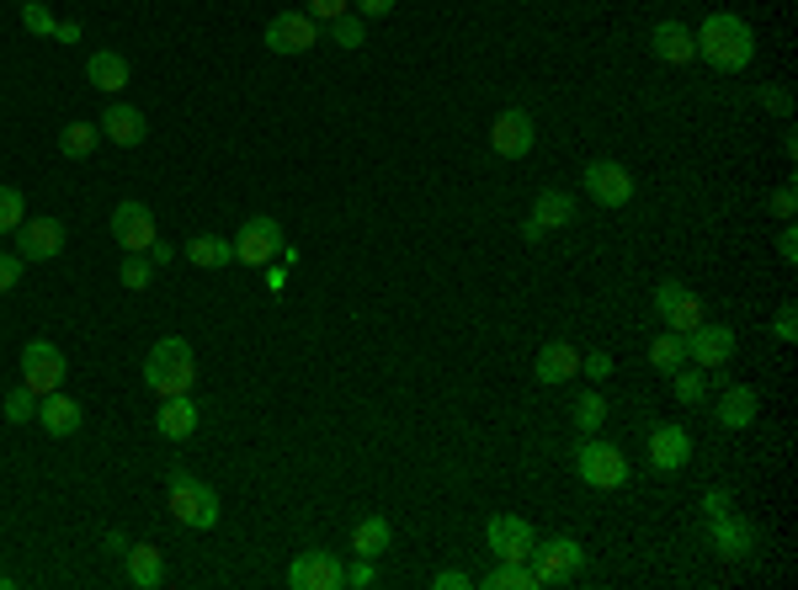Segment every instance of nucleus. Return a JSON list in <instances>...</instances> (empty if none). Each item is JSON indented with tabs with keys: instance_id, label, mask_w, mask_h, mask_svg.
I'll list each match as a JSON object with an SVG mask.
<instances>
[{
	"instance_id": "obj_1",
	"label": "nucleus",
	"mask_w": 798,
	"mask_h": 590,
	"mask_svg": "<svg viewBox=\"0 0 798 590\" xmlns=\"http://www.w3.org/2000/svg\"><path fill=\"white\" fill-rule=\"evenodd\" d=\"M693 43L713 70H745V65L756 59V33H751L740 16H729V11H713V16L693 33Z\"/></svg>"
},
{
	"instance_id": "obj_2",
	"label": "nucleus",
	"mask_w": 798,
	"mask_h": 590,
	"mask_svg": "<svg viewBox=\"0 0 798 590\" xmlns=\"http://www.w3.org/2000/svg\"><path fill=\"white\" fill-rule=\"evenodd\" d=\"M144 383H149L160 399H171V394H192V383H198V356H192V347H187L181 336L155 341L149 356H144Z\"/></svg>"
},
{
	"instance_id": "obj_3",
	"label": "nucleus",
	"mask_w": 798,
	"mask_h": 590,
	"mask_svg": "<svg viewBox=\"0 0 798 590\" xmlns=\"http://www.w3.org/2000/svg\"><path fill=\"white\" fill-rule=\"evenodd\" d=\"M575 474H581V485H591V489H623L628 485V457H623V447L586 436L581 452H575Z\"/></svg>"
},
{
	"instance_id": "obj_4",
	"label": "nucleus",
	"mask_w": 798,
	"mask_h": 590,
	"mask_svg": "<svg viewBox=\"0 0 798 590\" xmlns=\"http://www.w3.org/2000/svg\"><path fill=\"white\" fill-rule=\"evenodd\" d=\"M171 517L192 532H209V526H218V495L192 474H171Z\"/></svg>"
},
{
	"instance_id": "obj_5",
	"label": "nucleus",
	"mask_w": 798,
	"mask_h": 590,
	"mask_svg": "<svg viewBox=\"0 0 798 590\" xmlns=\"http://www.w3.org/2000/svg\"><path fill=\"white\" fill-rule=\"evenodd\" d=\"M282 245H288V235H282L278 218L272 213H256V218H245L240 235H235V261H245V266H272L282 256Z\"/></svg>"
},
{
	"instance_id": "obj_6",
	"label": "nucleus",
	"mask_w": 798,
	"mask_h": 590,
	"mask_svg": "<svg viewBox=\"0 0 798 590\" xmlns=\"http://www.w3.org/2000/svg\"><path fill=\"white\" fill-rule=\"evenodd\" d=\"M532 558H538V586H564V580H575L581 569H586V548L575 543V537H543V543H532Z\"/></svg>"
},
{
	"instance_id": "obj_7",
	"label": "nucleus",
	"mask_w": 798,
	"mask_h": 590,
	"mask_svg": "<svg viewBox=\"0 0 798 590\" xmlns=\"http://www.w3.org/2000/svg\"><path fill=\"white\" fill-rule=\"evenodd\" d=\"M22 383L33 388L37 399L54 394V388L65 383V351L54 347V341H27V347H22Z\"/></svg>"
},
{
	"instance_id": "obj_8",
	"label": "nucleus",
	"mask_w": 798,
	"mask_h": 590,
	"mask_svg": "<svg viewBox=\"0 0 798 590\" xmlns=\"http://www.w3.org/2000/svg\"><path fill=\"white\" fill-rule=\"evenodd\" d=\"M314 43H319V22L310 11H278L267 22V48L272 54H310Z\"/></svg>"
},
{
	"instance_id": "obj_9",
	"label": "nucleus",
	"mask_w": 798,
	"mask_h": 590,
	"mask_svg": "<svg viewBox=\"0 0 798 590\" xmlns=\"http://www.w3.org/2000/svg\"><path fill=\"white\" fill-rule=\"evenodd\" d=\"M288 586H293V590H341V586H347V569H341V558H336V554L310 548V554L293 558Z\"/></svg>"
},
{
	"instance_id": "obj_10",
	"label": "nucleus",
	"mask_w": 798,
	"mask_h": 590,
	"mask_svg": "<svg viewBox=\"0 0 798 590\" xmlns=\"http://www.w3.org/2000/svg\"><path fill=\"white\" fill-rule=\"evenodd\" d=\"M485 543H490V554L501 558V564H527V558H532V543H538V532H532L521 517H490Z\"/></svg>"
},
{
	"instance_id": "obj_11",
	"label": "nucleus",
	"mask_w": 798,
	"mask_h": 590,
	"mask_svg": "<svg viewBox=\"0 0 798 590\" xmlns=\"http://www.w3.org/2000/svg\"><path fill=\"white\" fill-rule=\"evenodd\" d=\"M586 192L602 203V208H628V203H633V175H628L618 160H591Z\"/></svg>"
},
{
	"instance_id": "obj_12",
	"label": "nucleus",
	"mask_w": 798,
	"mask_h": 590,
	"mask_svg": "<svg viewBox=\"0 0 798 590\" xmlns=\"http://www.w3.org/2000/svg\"><path fill=\"white\" fill-rule=\"evenodd\" d=\"M655 314L676 330V336H687V330H697L703 325V298L697 293H687L682 282H660L655 287Z\"/></svg>"
},
{
	"instance_id": "obj_13",
	"label": "nucleus",
	"mask_w": 798,
	"mask_h": 590,
	"mask_svg": "<svg viewBox=\"0 0 798 590\" xmlns=\"http://www.w3.org/2000/svg\"><path fill=\"white\" fill-rule=\"evenodd\" d=\"M682 347H687V362H697V367H724L729 356H734V330L729 325H697V330H687L682 336Z\"/></svg>"
},
{
	"instance_id": "obj_14",
	"label": "nucleus",
	"mask_w": 798,
	"mask_h": 590,
	"mask_svg": "<svg viewBox=\"0 0 798 590\" xmlns=\"http://www.w3.org/2000/svg\"><path fill=\"white\" fill-rule=\"evenodd\" d=\"M687 457H693V436L682 426H671V420L650 426V468L655 474H682Z\"/></svg>"
},
{
	"instance_id": "obj_15",
	"label": "nucleus",
	"mask_w": 798,
	"mask_h": 590,
	"mask_svg": "<svg viewBox=\"0 0 798 590\" xmlns=\"http://www.w3.org/2000/svg\"><path fill=\"white\" fill-rule=\"evenodd\" d=\"M65 250V224L59 218H22L16 229V256L22 261H54Z\"/></svg>"
},
{
	"instance_id": "obj_16",
	"label": "nucleus",
	"mask_w": 798,
	"mask_h": 590,
	"mask_svg": "<svg viewBox=\"0 0 798 590\" xmlns=\"http://www.w3.org/2000/svg\"><path fill=\"white\" fill-rule=\"evenodd\" d=\"M112 240L123 245V250H149L155 245V213L144 208V203H117L112 208Z\"/></svg>"
},
{
	"instance_id": "obj_17",
	"label": "nucleus",
	"mask_w": 798,
	"mask_h": 590,
	"mask_svg": "<svg viewBox=\"0 0 798 590\" xmlns=\"http://www.w3.org/2000/svg\"><path fill=\"white\" fill-rule=\"evenodd\" d=\"M490 149L495 155H506V160H521L527 149H532V117L512 106V112H501L495 123H490Z\"/></svg>"
},
{
	"instance_id": "obj_18",
	"label": "nucleus",
	"mask_w": 798,
	"mask_h": 590,
	"mask_svg": "<svg viewBox=\"0 0 798 590\" xmlns=\"http://www.w3.org/2000/svg\"><path fill=\"white\" fill-rule=\"evenodd\" d=\"M102 139L123 144V149H134V144L149 139V123H144V112H139V106L112 102V106L102 112Z\"/></svg>"
},
{
	"instance_id": "obj_19",
	"label": "nucleus",
	"mask_w": 798,
	"mask_h": 590,
	"mask_svg": "<svg viewBox=\"0 0 798 590\" xmlns=\"http://www.w3.org/2000/svg\"><path fill=\"white\" fill-rule=\"evenodd\" d=\"M80 420H86V410L75 405L70 394H59V388L37 399V426H43L48 436H75V431H80Z\"/></svg>"
},
{
	"instance_id": "obj_20",
	"label": "nucleus",
	"mask_w": 798,
	"mask_h": 590,
	"mask_svg": "<svg viewBox=\"0 0 798 590\" xmlns=\"http://www.w3.org/2000/svg\"><path fill=\"white\" fill-rule=\"evenodd\" d=\"M756 410H762V394L751 383H729L724 399H719V426L724 431H745V426H756Z\"/></svg>"
},
{
	"instance_id": "obj_21",
	"label": "nucleus",
	"mask_w": 798,
	"mask_h": 590,
	"mask_svg": "<svg viewBox=\"0 0 798 590\" xmlns=\"http://www.w3.org/2000/svg\"><path fill=\"white\" fill-rule=\"evenodd\" d=\"M650 54H655L660 65H687V59H697L693 27H682V22H660L655 33H650Z\"/></svg>"
},
{
	"instance_id": "obj_22",
	"label": "nucleus",
	"mask_w": 798,
	"mask_h": 590,
	"mask_svg": "<svg viewBox=\"0 0 798 590\" xmlns=\"http://www.w3.org/2000/svg\"><path fill=\"white\" fill-rule=\"evenodd\" d=\"M198 420H203V410L192 405V394H171V399L160 405L155 426H160V436H171V442H187V436L198 431Z\"/></svg>"
},
{
	"instance_id": "obj_23",
	"label": "nucleus",
	"mask_w": 798,
	"mask_h": 590,
	"mask_svg": "<svg viewBox=\"0 0 798 590\" xmlns=\"http://www.w3.org/2000/svg\"><path fill=\"white\" fill-rule=\"evenodd\" d=\"M575 373H581V351L570 341H549L538 351V383H570Z\"/></svg>"
},
{
	"instance_id": "obj_24",
	"label": "nucleus",
	"mask_w": 798,
	"mask_h": 590,
	"mask_svg": "<svg viewBox=\"0 0 798 590\" xmlns=\"http://www.w3.org/2000/svg\"><path fill=\"white\" fill-rule=\"evenodd\" d=\"M128 586H139V590H160V586H166V554H160L155 543L128 548Z\"/></svg>"
},
{
	"instance_id": "obj_25",
	"label": "nucleus",
	"mask_w": 798,
	"mask_h": 590,
	"mask_svg": "<svg viewBox=\"0 0 798 590\" xmlns=\"http://www.w3.org/2000/svg\"><path fill=\"white\" fill-rule=\"evenodd\" d=\"M532 224H538L543 235H549V229H570V224H575V197H570V192H554V186L538 192V203H532Z\"/></svg>"
},
{
	"instance_id": "obj_26",
	"label": "nucleus",
	"mask_w": 798,
	"mask_h": 590,
	"mask_svg": "<svg viewBox=\"0 0 798 590\" xmlns=\"http://www.w3.org/2000/svg\"><path fill=\"white\" fill-rule=\"evenodd\" d=\"M86 75H91V86H97V91H106V97H112V91H123V86H128V59H123V54H112V48H97V54L86 59Z\"/></svg>"
},
{
	"instance_id": "obj_27",
	"label": "nucleus",
	"mask_w": 798,
	"mask_h": 590,
	"mask_svg": "<svg viewBox=\"0 0 798 590\" xmlns=\"http://www.w3.org/2000/svg\"><path fill=\"white\" fill-rule=\"evenodd\" d=\"M389 543H394V526L383 517H362L351 526V554L357 558H383L389 554Z\"/></svg>"
},
{
	"instance_id": "obj_28",
	"label": "nucleus",
	"mask_w": 798,
	"mask_h": 590,
	"mask_svg": "<svg viewBox=\"0 0 798 590\" xmlns=\"http://www.w3.org/2000/svg\"><path fill=\"white\" fill-rule=\"evenodd\" d=\"M719 526H713V543H719V554L724 558H745V554H756V526L751 521H734L724 511V517H713Z\"/></svg>"
},
{
	"instance_id": "obj_29",
	"label": "nucleus",
	"mask_w": 798,
	"mask_h": 590,
	"mask_svg": "<svg viewBox=\"0 0 798 590\" xmlns=\"http://www.w3.org/2000/svg\"><path fill=\"white\" fill-rule=\"evenodd\" d=\"M97 144H102V123H65L59 128V155L65 160H86Z\"/></svg>"
},
{
	"instance_id": "obj_30",
	"label": "nucleus",
	"mask_w": 798,
	"mask_h": 590,
	"mask_svg": "<svg viewBox=\"0 0 798 590\" xmlns=\"http://www.w3.org/2000/svg\"><path fill=\"white\" fill-rule=\"evenodd\" d=\"M187 261H192V266H213V272H218V266H229V261H235V240L198 235V240L187 245Z\"/></svg>"
},
{
	"instance_id": "obj_31",
	"label": "nucleus",
	"mask_w": 798,
	"mask_h": 590,
	"mask_svg": "<svg viewBox=\"0 0 798 590\" xmlns=\"http://www.w3.org/2000/svg\"><path fill=\"white\" fill-rule=\"evenodd\" d=\"M682 362H687V347H682V336H676V330H665L660 341H650V367H655V373H665V378H671Z\"/></svg>"
},
{
	"instance_id": "obj_32",
	"label": "nucleus",
	"mask_w": 798,
	"mask_h": 590,
	"mask_svg": "<svg viewBox=\"0 0 798 590\" xmlns=\"http://www.w3.org/2000/svg\"><path fill=\"white\" fill-rule=\"evenodd\" d=\"M671 394H676V399H682V405H703V399H708V373H703V367H676V373H671Z\"/></svg>"
},
{
	"instance_id": "obj_33",
	"label": "nucleus",
	"mask_w": 798,
	"mask_h": 590,
	"mask_svg": "<svg viewBox=\"0 0 798 590\" xmlns=\"http://www.w3.org/2000/svg\"><path fill=\"white\" fill-rule=\"evenodd\" d=\"M570 420L586 431V436H596V426L607 420V399L596 394V388H586V394H575V405H570Z\"/></svg>"
},
{
	"instance_id": "obj_34",
	"label": "nucleus",
	"mask_w": 798,
	"mask_h": 590,
	"mask_svg": "<svg viewBox=\"0 0 798 590\" xmlns=\"http://www.w3.org/2000/svg\"><path fill=\"white\" fill-rule=\"evenodd\" d=\"M117 282H123L128 293H144V287L155 282V261H149L144 250H128V256H123V272H117Z\"/></svg>"
},
{
	"instance_id": "obj_35",
	"label": "nucleus",
	"mask_w": 798,
	"mask_h": 590,
	"mask_svg": "<svg viewBox=\"0 0 798 590\" xmlns=\"http://www.w3.org/2000/svg\"><path fill=\"white\" fill-rule=\"evenodd\" d=\"M0 410H5V420H11V426H33V420H37V394L27 388V383H16V388L5 394V405H0Z\"/></svg>"
},
{
	"instance_id": "obj_36",
	"label": "nucleus",
	"mask_w": 798,
	"mask_h": 590,
	"mask_svg": "<svg viewBox=\"0 0 798 590\" xmlns=\"http://www.w3.org/2000/svg\"><path fill=\"white\" fill-rule=\"evenodd\" d=\"M485 586L490 590H543V586H538V575H532L527 564H501L495 575H485Z\"/></svg>"
},
{
	"instance_id": "obj_37",
	"label": "nucleus",
	"mask_w": 798,
	"mask_h": 590,
	"mask_svg": "<svg viewBox=\"0 0 798 590\" xmlns=\"http://www.w3.org/2000/svg\"><path fill=\"white\" fill-rule=\"evenodd\" d=\"M22 218H27V197L16 186H0V235H16Z\"/></svg>"
},
{
	"instance_id": "obj_38",
	"label": "nucleus",
	"mask_w": 798,
	"mask_h": 590,
	"mask_svg": "<svg viewBox=\"0 0 798 590\" xmlns=\"http://www.w3.org/2000/svg\"><path fill=\"white\" fill-rule=\"evenodd\" d=\"M330 37H336L341 48H362V43H368V27H362V16H351V11H341V16L330 22Z\"/></svg>"
},
{
	"instance_id": "obj_39",
	"label": "nucleus",
	"mask_w": 798,
	"mask_h": 590,
	"mask_svg": "<svg viewBox=\"0 0 798 590\" xmlns=\"http://www.w3.org/2000/svg\"><path fill=\"white\" fill-rule=\"evenodd\" d=\"M22 27H27V33H37V37H54V27H59V22H54V11H48L43 0H27V5H22Z\"/></svg>"
},
{
	"instance_id": "obj_40",
	"label": "nucleus",
	"mask_w": 798,
	"mask_h": 590,
	"mask_svg": "<svg viewBox=\"0 0 798 590\" xmlns=\"http://www.w3.org/2000/svg\"><path fill=\"white\" fill-rule=\"evenodd\" d=\"M772 336H777V341H798V309H794V304H783V309H777V319H772Z\"/></svg>"
},
{
	"instance_id": "obj_41",
	"label": "nucleus",
	"mask_w": 798,
	"mask_h": 590,
	"mask_svg": "<svg viewBox=\"0 0 798 590\" xmlns=\"http://www.w3.org/2000/svg\"><path fill=\"white\" fill-rule=\"evenodd\" d=\"M794 208H798V197H794V181H783V186L772 192V213H777V218L788 224V218H794Z\"/></svg>"
},
{
	"instance_id": "obj_42",
	"label": "nucleus",
	"mask_w": 798,
	"mask_h": 590,
	"mask_svg": "<svg viewBox=\"0 0 798 590\" xmlns=\"http://www.w3.org/2000/svg\"><path fill=\"white\" fill-rule=\"evenodd\" d=\"M22 266H27L22 256H0V293H11L22 282Z\"/></svg>"
},
{
	"instance_id": "obj_43",
	"label": "nucleus",
	"mask_w": 798,
	"mask_h": 590,
	"mask_svg": "<svg viewBox=\"0 0 798 590\" xmlns=\"http://www.w3.org/2000/svg\"><path fill=\"white\" fill-rule=\"evenodd\" d=\"M581 373H586L591 383L607 378V373H612V356H607V351H591V356H581Z\"/></svg>"
},
{
	"instance_id": "obj_44",
	"label": "nucleus",
	"mask_w": 798,
	"mask_h": 590,
	"mask_svg": "<svg viewBox=\"0 0 798 590\" xmlns=\"http://www.w3.org/2000/svg\"><path fill=\"white\" fill-rule=\"evenodd\" d=\"M347 5H351V0H310V16H314V22H336Z\"/></svg>"
},
{
	"instance_id": "obj_45",
	"label": "nucleus",
	"mask_w": 798,
	"mask_h": 590,
	"mask_svg": "<svg viewBox=\"0 0 798 590\" xmlns=\"http://www.w3.org/2000/svg\"><path fill=\"white\" fill-rule=\"evenodd\" d=\"M347 586H357V590H368L373 586V558H357L347 569Z\"/></svg>"
},
{
	"instance_id": "obj_46",
	"label": "nucleus",
	"mask_w": 798,
	"mask_h": 590,
	"mask_svg": "<svg viewBox=\"0 0 798 590\" xmlns=\"http://www.w3.org/2000/svg\"><path fill=\"white\" fill-rule=\"evenodd\" d=\"M777 256H783V261H798V235H794V224H788V229L777 235Z\"/></svg>"
},
{
	"instance_id": "obj_47",
	"label": "nucleus",
	"mask_w": 798,
	"mask_h": 590,
	"mask_svg": "<svg viewBox=\"0 0 798 590\" xmlns=\"http://www.w3.org/2000/svg\"><path fill=\"white\" fill-rule=\"evenodd\" d=\"M431 586H437V590H463V586H469V575H463V569H442Z\"/></svg>"
},
{
	"instance_id": "obj_48",
	"label": "nucleus",
	"mask_w": 798,
	"mask_h": 590,
	"mask_svg": "<svg viewBox=\"0 0 798 590\" xmlns=\"http://www.w3.org/2000/svg\"><path fill=\"white\" fill-rule=\"evenodd\" d=\"M357 11H362V16H389L394 0H357Z\"/></svg>"
},
{
	"instance_id": "obj_49",
	"label": "nucleus",
	"mask_w": 798,
	"mask_h": 590,
	"mask_svg": "<svg viewBox=\"0 0 798 590\" xmlns=\"http://www.w3.org/2000/svg\"><path fill=\"white\" fill-rule=\"evenodd\" d=\"M149 261H155V266H171V245L160 240V235H155V245H149Z\"/></svg>"
},
{
	"instance_id": "obj_50",
	"label": "nucleus",
	"mask_w": 798,
	"mask_h": 590,
	"mask_svg": "<svg viewBox=\"0 0 798 590\" xmlns=\"http://www.w3.org/2000/svg\"><path fill=\"white\" fill-rule=\"evenodd\" d=\"M267 287L282 293V287H288V266H267Z\"/></svg>"
},
{
	"instance_id": "obj_51",
	"label": "nucleus",
	"mask_w": 798,
	"mask_h": 590,
	"mask_svg": "<svg viewBox=\"0 0 798 590\" xmlns=\"http://www.w3.org/2000/svg\"><path fill=\"white\" fill-rule=\"evenodd\" d=\"M724 511H729V495L713 489V495H708V517H724Z\"/></svg>"
},
{
	"instance_id": "obj_52",
	"label": "nucleus",
	"mask_w": 798,
	"mask_h": 590,
	"mask_svg": "<svg viewBox=\"0 0 798 590\" xmlns=\"http://www.w3.org/2000/svg\"><path fill=\"white\" fill-rule=\"evenodd\" d=\"M54 37H59V43H75V37H80V27H75V22H59V27H54Z\"/></svg>"
},
{
	"instance_id": "obj_53",
	"label": "nucleus",
	"mask_w": 798,
	"mask_h": 590,
	"mask_svg": "<svg viewBox=\"0 0 798 590\" xmlns=\"http://www.w3.org/2000/svg\"><path fill=\"white\" fill-rule=\"evenodd\" d=\"M762 102L777 106V112H788V97H783V91H762Z\"/></svg>"
}]
</instances>
